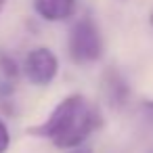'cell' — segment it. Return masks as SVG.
Wrapping results in <instances>:
<instances>
[{
	"label": "cell",
	"instance_id": "6da1fadb",
	"mask_svg": "<svg viewBox=\"0 0 153 153\" xmlns=\"http://www.w3.org/2000/svg\"><path fill=\"white\" fill-rule=\"evenodd\" d=\"M101 124L103 117L99 107L90 103L84 94L76 92L65 97L42 124L32 126L27 132L32 136L53 140V145L59 149L71 151L76 147H82L90 138V134L101 128Z\"/></svg>",
	"mask_w": 153,
	"mask_h": 153
},
{
	"label": "cell",
	"instance_id": "7a4b0ae2",
	"mask_svg": "<svg viewBox=\"0 0 153 153\" xmlns=\"http://www.w3.org/2000/svg\"><path fill=\"white\" fill-rule=\"evenodd\" d=\"M103 34L92 17H80L67 36V51L76 63H94L103 57Z\"/></svg>",
	"mask_w": 153,
	"mask_h": 153
},
{
	"label": "cell",
	"instance_id": "3957f363",
	"mask_svg": "<svg viewBox=\"0 0 153 153\" xmlns=\"http://www.w3.org/2000/svg\"><path fill=\"white\" fill-rule=\"evenodd\" d=\"M23 76L34 86H48L55 76L59 74V61L57 55L46 46L32 48L23 59Z\"/></svg>",
	"mask_w": 153,
	"mask_h": 153
},
{
	"label": "cell",
	"instance_id": "277c9868",
	"mask_svg": "<svg viewBox=\"0 0 153 153\" xmlns=\"http://www.w3.org/2000/svg\"><path fill=\"white\" fill-rule=\"evenodd\" d=\"M101 88H103V97H105L107 105L113 107V109L124 107L126 101H128V97H130V88H128L124 76H122L115 67H109V69L103 71Z\"/></svg>",
	"mask_w": 153,
	"mask_h": 153
},
{
	"label": "cell",
	"instance_id": "5b68a950",
	"mask_svg": "<svg viewBox=\"0 0 153 153\" xmlns=\"http://www.w3.org/2000/svg\"><path fill=\"white\" fill-rule=\"evenodd\" d=\"M34 11L44 21H65L76 11V0H34Z\"/></svg>",
	"mask_w": 153,
	"mask_h": 153
},
{
	"label": "cell",
	"instance_id": "8992f818",
	"mask_svg": "<svg viewBox=\"0 0 153 153\" xmlns=\"http://www.w3.org/2000/svg\"><path fill=\"white\" fill-rule=\"evenodd\" d=\"M0 71H2V76H4V82L7 84H15L17 82V78H19V65H17V61L11 57V55H0Z\"/></svg>",
	"mask_w": 153,
	"mask_h": 153
},
{
	"label": "cell",
	"instance_id": "52a82bcc",
	"mask_svg": "<svg viewBox=\"0 0 153 153\" xmlns=\"http://www.w3.org/2000/svg\"><path fill=\"white\" fill-rule=\"evenodd\" d=\"M9 145H11V134H9V128L7 124L0 120V153H7L9 151Z\"/></svg>",
	"mask_w": 153,
	"mask_h": 153
},
{
	"label": "cell",
	"instance_id": "ba28073f",
	"mask_svg": "<svg viewBox=\"0 0 153 153\" xmlns=\"http://www.w3.org/2000/svg\"><path fill=\"white\" fill-rule=\"evenodd\" d=\"M140 113H143V117H145L147 122L153 124V99H151V101H145V103L140 105Z\"/></svg>",
	"mask_w": 153,
	"mask_h": 153
},
{
	"label": "cell",
	"instance_id": "9c48e42d",
	"mask_svg": "<svg viewBox=\"0 0 153 153\" xmlns=\"http://www.w3.org/2000/svg\"><path fill=\"white\" fill-rule=\"evenodd\" d=\"M69 153H92V149H90L88 145H82V147H76V149H71Z\"/></svg>",
	"mask_w": 153,
	"mask_h": 153
},
{
	"label": "cell",
	"instance_id": "30bf717a",
	"mask_svg": "<svg viewBox=\"0 0 153 153\" xmlns=\"http://www.w3.org/2000/svg\"><path fill=\"white\" fill-rule=\"evenodd\" d=\"M7 4H9V0H0V15H2V11H4Z\"/></svg>",
	"mask_w": 153,
	"mask_h": 153
},
{
	"label": "cell",
	"instance_id": "8fae6325",
	"mask_svg": "<svg viewBox=\"0 0 153 153\" xmlns=\"http://www.w3.org/2000/svg\"><path fill=\"white\" fill-rule=\"evenodd\" d=\"M149 21H151V25H153V13H151V17H149Z\"/></svg>",
	"mask_w": 153,
	"mask_h": 153
},
{
	"label": "cell",
	"instance_id": "7c38bea8",
	"mask_svg": "<svg viewBox=\"0 0 153 153\" xmlns=\"http://www.w3.org/2000/svg\"><path fill=\"white\" fill-rule=\"evenodd\" d=\"M149 153H153V149H151V151H149Z\"/></svg>",
	"mask_w": 153,
	"mask_h": 153
}]
</instances>
